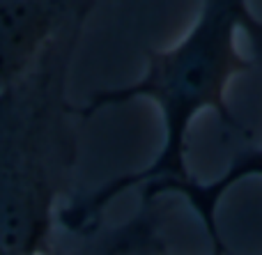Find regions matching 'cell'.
Masks as SVG:
<instances>
[{"instance_id":"6da1fadb","label":"cell","mask_w":262,"mask_h":255,"mask_svg":"<svg viewBox=\"0 0 262 255\" xmlns=\"http://www.w3.org/2000/svg\"><path fill=\"white\" fill-rule=\"evenodd\" d=\"M262 60V18L249 0H200L191 28L166 49L147 51L140 78L129 85L101 87L76 104L81 120L99 110L147 99L161 113L163 143L147 166L101 182L90 191H76L62 205L58 223L67 233L88 239L104 228V214L115 198L138 191L149 198L159 189L189 182L193 175L186 164L191 124L205 110L219 115L226 131L249 136L228 104V87Z\"/></svg>"},{"instance_id":"7a4b0ae2","label":"cell","mask_w":262,"mask_h":255,"mask_svg":"<svg viewBox=\"0 0 262 255\" xmlns=\"http://www.w3.org/2000/svg\"><path fill=\"white\" fill-rule=\"evenodd\" d=\"M90 12L72 16L37 60L0 87V253L41 255L74 196L81 120L69 76Z\"/></svg>"},{"instance_id":"3957f363","label":"cell","mask_w":262,"mask_h":255,"mask_svg":"<svg viewBox=\"0 0 262 255\" xmlns=\"http://www.w3.org/2000/svg\"><path fill=\"white\" fill-rule=\"evenodd\" d=\"M97 0H0V87L18 78L55 32Z\"/></svg>"},{"instance_id":"277c9868","label":"cell","mask_w":262,"mask_h":255,"mask_svg":"<svg viewBox=\"0 0 262 255\" xmlns=\"http://www.w3.org/2000/svg\"><path fill=\"white\" fill-rule=\"evenodd\" d=\"M262 177V145H246L230 159L228 168L223 170L219 177L209 179V182H200V179L191 177L189 182H177L168 184V187L159 189L154 196L140 198V200H157V198H182L186 205L193 210V214L200 219L205 233H207L209 242H212L214 255H226V244L219 233L216 223V212L221 205L223 196L237 187L244 179Z\"/></svg>"},{"instance_id":"5b68a950","label":"cell","mask_w":262,"mask_h":255,"mask_svg":"<svg viewBox=\"0 0 262 255\" xmlns=\"http://www.w3.org/2000/svg\"><path fill=\"white\" fill-rule=\"evenodd\" d=\"M0 255H3V253H0Z\"/></svg>"}]
</instances>
